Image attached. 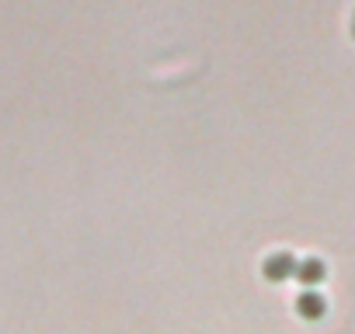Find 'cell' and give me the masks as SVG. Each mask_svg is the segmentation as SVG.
Segmentation results:
<instances>
[{"mask_svg": "<svg viewBox=\"0 0 355 334\" xmlns=\"http://www.w3.org/2000/svg\"><path fill=\"white\" fill-rule=\"evenodd\" d=\"M300 285H306V289H317L324 279H327V265H324V258H317V254H310V258H300V265H296V275H293Z\"/></svg>", "mask_w": 355, "mask_h": 334, "instance_id": "obj_2", "label": "cell"}, {"mask_svg": "<svg viewBox=\"0 0 355 334\" xmlns=\"http://www.w3.org/2000/svg\"><path fill=\"white\" fill-rule=\"evenodd\" d=\"M352 39H355V11H352Z\"/></svg>", "mask_w": 355, "mask_h": 334, "instance_id": "obj_4", "label": "cell"}, {"mask_svg": "<svg viewBox=\"0 0 355 334\" xmlns=\"http://www.w3.org/2000/svg\"><path fill=\"white\" fill-rule=\"evenodd\" d=\"M296 313H300L303 320H320V317L327 313V299H324L317 289H303V292L296 296Z\"/></svg>", "mask_w": 355, "mask_h": 334, "instance_id": "obj_3", "label": "cell"}, {"mask_svg": "<svg viewBox=\"0 0 355 334\" xmlns=\"http://www.w3.org/2000/svg\"><path fill=\"white\" fill-rule=\"evenodd\" d=\"M296 265H300V258H296L293 251H272V254H265V261H261V275H265L268 282H286V279L296 275Z\"/></svg>", "mask_w": 355, "mask_h": 334, "instance_id": "obj_1", "label": "cell"}]
</instances>
